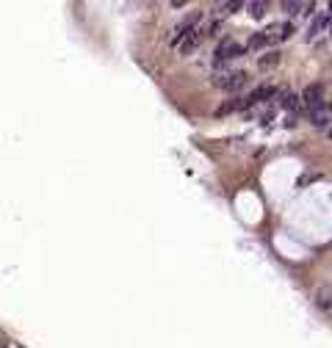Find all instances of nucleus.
Returning <instances> with one entry per match:
<instances>
[{
	"instance_id": "obj_12",
	"label": "nucleus",
	"mask_w": 332,
	"mask_h": 348,
	"mask_svg": "<svg viewBox=\"0 0 332 348\" xmlns=\"http://www.w3.org/2000/svg\"><path fill=\"white\" fill-rule=\"evenodd\" d=\"M266 47H271L269 34H266V31H258V34L249 36V42H247V47H244V50H266Z\"/></svg>"
},
{
	"instance_id": "obj_8",
	"label": "nucleus",
	"mask_w": 332,
	"mask_h": 348,
	"mask_svg": "<svg viewBox=\"0 0 332 348\" xmlns=\"http://www.w3.org/2000/svg\"><path fill=\"white\" fill-rule=\"evenodd\" d=\"M277 91H280L277 86H258V89H252L247 97H244L247 100V108H252V105H258V103H266V100H274Z\"/></svg>"
},
{
	"instance_id": "obj_9",
	"label": "nucleus",
	"mask_w": 332,
	"mask_h": 348,
	"mask_svg": "<svg viewBox=\"0 0 332 348\" xmlns=\"http://www.w3.org/2000/svg\"><path fill=\"white\" fill-rule=\"evenodd\" d=\"M283 11L288 17H313L316 14V3H299V0H285L283 3Z\"/></svg>"
},
{
	"instance_id": "obj_15",
	"label": "nucleus",
	"mask_w": 332,
	"mask_h": 348,
	"mask_svg": "<svg viewBox=\"0 0 332 348\" xmlns=\"http://www.w3.org/2000/svg\"><path fill=\"white\" fill-rule=\"evenodd\" d=\"M244 8L249 11V17H252V20H263V17H266V11H269V3H263V0H255V3H247Z\"/></svg>"
},
{
	"instance_id": "obj_17",
	"label": "nucleus",
	"mask_w": 332,
	"mask_h": 348,
	"mask_svg": "<svg viewBox=\"0 0 332 348\" xmlns=\"http://www.w3.org/2000/svg\"><path fill=\"white\" fill-rule=\"evenodd\" d=\"M318 307H321V310H330V290H327V287L318 293Z\"/></svg>"
},
{
	"instance_id": "obj_2",
	"label": "nucleus",
	"mask_w": 332,
	"mask_h": 348,
	"mask_svg": "<svg viewBox=\"0 0 332 348\" xmlns=\"http://www.w3.org/2000/svg\"><path fill=\"white\" fill-rule=\"evenodd\" d=\"M244 53H247L244 44H238L235 39H224V42H219V47L213 50V64H216V70H227V64L241 58Z\"/></svg>"
},
{
	"instance_id": "obj_3",
	"label": "nucleus",
	"mask_w": 332,
	"mask_h": 348,
	"mask_svg": "<svg viewBox=\"0 0 332 348\" xmlns=\"http://www.w3.org/2000/svg\"><path fill=\"white\" fill-rule=\"evenodd\" d=\"M199 22H202V11H191V14H185L183 20H180L175 28H172V39H169V44H172V47H177V44L183 42V39L191 34V31L199 28Z\"/></svg>"
},
{
	"instance_id": "obj_6",
	"label": "nucleus",
	"mask_w": 332,
	"mask_h": 348,
	"mask_svg": "<svg viewBox=\"0 0 332 348\" xmlns=\"http://www.w3.org/2000/svg\"><path fill=\"white\" fill-rule=\"evenodd\" d=\"M327 28H330V11H316V14L310 17V25H307V42H313V39H318V36H324Z\"/></svg>"
},
{
	"instance_id": "obj_5",
	"label": "nucleus",
	"mask_w": 332,
	"mask_h": 348,
	"mask_svg": "<svg viewBox=\"0 0 332 348\" xmlns=\"http://www.w3.org/2000/svg\"><path fill=\"white\" fill-rule=\"evenodd\" d=\"M263 31L269 34L271 44H280V42H288L296 28H294V22H291V20H277V22H269Z\"/></svg>"
},
{
	"instance_id": "obj_14",
	"label": "nucleus",
	"mask_w": 332,
	"mask_h": 348,
	"mask_svg": "<svg viewBox=\"0 0 332 348\" xmlns=\"http://www.w3.org/2000/svg\"><path fill=\"white\" fill-rule=\"evenodd\" d=\"M307 116H310V125L318 127V130H327V125H330V111H327V105L318 108V111H310Z\"/></svg>"
},
{
	"instance_id": "obj_10",
	"label": "nucleus",
	"mask_w": 332,
	"mask_h": 348,
	"mask_svg": "<svg viewBox=\"0 0 332 348\" xmlns=\"http://www.w3.org/2000/svg\"><path fill=\"white\" fill-rule=\"evenodd\" d=\"M277 103H280V108L283 111H288V116H299V94H294V91H277Z\"/></svg>"
},
{
	"instance_id": "obj_13",
	"label": "nucleus",
	"mask_w": 332,
	"mask_h": 348,
	"mask_svg": "<svg viewBox=\"0 0 332 348\" xmlns=\"http://www.w3.org/2000/svg\"><path fill=\"white\" fill-rule=\"evenodd\" d=\"M244 8V3H219V6L213 8V14H216V22L227 20V17H233L235 11H241Z\"/></svg>"
},
{
	"instance_id": "obj_16",
	"label": "nucleus",
	"mask_w": 332,
	"mask_h": 348,
	"mask_svg": "<svg viewBox=\"0 0 332 348\" xmlns=\"http://www.w3.org/2000/svg\"><path fill=\"white\" fill-rule=\"evenodd\" d=\"M277 64H280V53H266V56L258 61V67H260V70H271Z\"/></svg>"
},
{
	"instance_id": "obj_4",
	"label": "nucleus",
	"mask_w": 332,
	"mask_h": 348,
	"mask_svg": "<svg viewBox=\"0 0 332 348\" xmlns=\"http://www.w3.org/2000/svg\"><path fill=\"white\" fill-rule=\"evenodd\" d=\"M299 105H304V111H318V108H324V86L321 83H310L307 89L299 94Z\"/></svg>"
},
{
	"instance_id": "obj_7",
	"label": "nucleus",
	"mask_w": 332,
	"mask_h": 348,
	"mask_svg": "<svg viewBox=\"0 0 332 348\" xmlns=\"http://www.w3.org/2000/svg\"><path fill=\"white\" fill-rule=\"evenodd\" d=\"M205 36H208V34H205L202 28H194V31H191V34L183 39V42L177 44L175 50L180 53V56H191V53H194V50H197L199 44H202V39H205Z\"/></svg>"
},
{
	"instance_id": "obj_1",
	"label": "nucleus",
	"mask_w": 332,
	"mask_h": 348,
	"mask_svg": "<svg viewBox=\"0 0 332 348\" xmlns=\"http://www.w3.org/2000/svg\"><path fill=\"white\" fill-rule=\"evenodd\" d=\"M247 80H249V75L244 70H216L211 77V83L221 91H238L247 86Z\"/></svg>"
},
{
	"instance_id": "obj_11",
	"label": "nucleus",
	"mask_w": 332,
	"mask_h": 348,
	"mask_svg": "<svg viewBox=\"0 0 332 348\" xmlns=\"http://www.w3.org/2000/svg\"><path fill=\"white\" fill-rule=\"evenodd\" d=\"M235 111H247V100L244 97H233L230 103L219 105V108H216V116H227V113H235Z\"/></svg>"
}]
</instances>
